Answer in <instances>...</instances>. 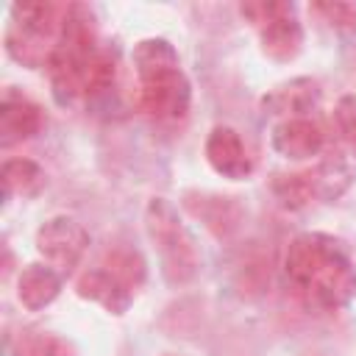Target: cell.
Returning a JSON list of instances; mask_svg holds the SVG:
<instances>
[{
	"label": "cell",
	"instance_id": "cell-1",
	"mask_svg": "<svg viewBox=\"0 0 356 356\" xmlns=\"http://www.w3.org/2000/svg\"><path fill=\"white\" fill-rule=\"evenodd\" d=\"M286 278L320 309H342L356 298V267L328 234H300L284 256Z\"/></svg>",
	"mask_w": 356,
	"mask_h": 356
},
{
	"label": "cell",
	"instance_id": "cell-2",
	"mask_svg": "<svg viewBox=\"0 0 356 356\" xmlns=\"http://www.w3.org/2000/svg\"><path fill=\"white\" fill-rule=\"evenodd\" d=\"M145 231L153 242L161 264V275L172 286H184L197 275L200 250L195 236L184 225L178 209L167 197H153L145 206Z\"/></svg>",
	"mask_w": 356,
	"mask_h": 356
},
{
	"label": "cell",
	"instance_id": "cell-3",
	"mask_svg": "<svg viewBox=\"0 0 356 356\" xmlns=\"http://www.w3.org/2000/svg\"><path fill=\"white\" fill-rule=\"evenodd\" d=\"M67 6L56 3H14L11 25L6 31V50L14 61L39 70L47 67L58 44Z\"/></svg>",
	"mask_w": 356,
	"mask_h": 356
},
{
	"label": "cell",
	"instance_id": "cell-4",
	"mask_svg": "<svg viewBox=\"0 0 356 356\" xmlns=\"http://www.w3.org/2000/svg\"><path fill=\"white\" fill-rule=\"evenodd\" d=\"M89 248V231L67 214H56L44 220L36 231V250L44 259V264L56 267L61 275L78 267Z\"/></svg>",
	"mask_w": 356,
	"mask_h": 356
},
{
	"label": "cell",
	"instance_id": "cell-5",
	"mask_svg": "<svg viewBox=\"0 0 356 356\" xmlns=\"http://www.w3.org/2000/svg\"><path fill=\"white\" fill-rule=\"evenodd\" d=\"M139 97L142 108L156 120H178L189 111L192 86L184 75V70H167L153 78L139 81Z\"/></svg>",
	"mask_w": 356,
	"mask_h": 356
},
{
	"label": "cell",
	"instance_id": "cell-6",
	"mask_svg": "<svg viewBox=\"0 0 356 356\" xmlns=\"http://www.w3.org/2000/svg\"><path fill=\"white\" fill-rule=\"evenodd\" d=\"M184 209L195 220H200L220 239H228L242 225V206L236 203V197H228V195H217V192H186L184 195Z\"/></svg>",
	"mask_w": 356,
	"mask_h": 356
},
{
	"label": "cell",
	"instance_id": "cell-7",
	"mask_svg": "<svg viewBox=\"0 0 356 356\" xmlns=\"http://www.w3.org/2000/svg\"><path fill=\"white\" fill-rule=\"evenodd\" d=\"M206 161L217 175H222L228 181H242L253 172V161L248 156L242 136L228 125L211 128V134L206 139Z\"/></svg>",
	"mask_w": 356,
	"mask_h": 356
},
{
	"label": "cell",
	"instance_id": "cell-8",
	"mask_svg": "<svg viewBox=\"0 0 356 356\" xmlns=\"http://www.w3.org/2000/svg\"><path fill=\"white\" fill-rule=\"evenodd\" d=\"M273 147L278 156L289 161H303L317 156L325 147V131L317 120L309 117H292L275 125L273 131Z\"/></svg>",
	"mask_w": 356,
	"mask_h": 356
},
{
	"label": "cell",
	"instance_id": "cell-9",
	"mask_svg": "<svg viewBox=\"0 0 356 356\" xmlns=\"http://www.w3.org/2000/svg\"><path fill=\"white\" fill-rule=\"evenodd\" d=\"M42 128V108L28 100L25 95L6 92L0 103V145L14 147L19 142H28Z\"/></svg>",
	"mask_w": 356,
	"mask_h": 356
},
{
	"label": "cell",
	"instance_id": "cell-10",
	"mask_svg": "<svg viewBox=\"0 0 356 356\" xmlns=\"http://www.w3.org/2000/svg\"><path fill=\"white\" fill-rule=\"evenodd\" d=\"M317 103H320V86L314 78H292L261 97L264 114H284L286 120L306 117V111H312Z\"/></svg>",
	"mask_w": 356,
	"mask_h": 356
},
{
	"label": "cell",
	"instance_id": "cell-11",
	"mask_svg": "<svg viewBox=\"0 0 356 356\" xmlns=\"http://www.w3.org/2000/svg\"><path fill=\"white\" fill-rule=\"evenodd\" d=\"M75 289H78L81 298H86V300L103 306L108 314H125L128 306L134 303V292H131L125 284H120L106 267H92V270H86V273L78 278Z\"/></svg>",
	"mask_w": 356,
	"mask_h": 356
},
{
	"label": "cell",
	"instance_id": "cell-12",
	"mask_svg": "<svg viewBox=\"0 0 356 356\" xmlns=\"http://www.w3.org/2000/svg\"><path fill=\"white\" fill-rule=\"evenodd\" d=\"M61 292V273L50 264H28L17 278V300L28 312H42Z\"/></svg>",
	"mask_w": 356,
	"mask_h": 356
},
{
	"label": "cell",
	"instance_id": "cell-13",
	"mask_svg": "<svg viewBox=\"0 0 356 356\" xmlns=\"http://www.w3.org/2000/svg\"><path fill=\"white\" fill-rule=\"evenodd\" d=\"M259 39H261L264 56L273 58V61H292L303 50V28H300V22L295 19L292 11L284 14V17H275L267 25H261Z\"/></svg>",
	"mask_w": 356,
	"mask_h": 356
},
{
	"label": "cell",
	"instance_id": "cell-14",
	"mask_svg": "<svg viewBox=\"0 0 356 356\" xmlns=\"http://www.w3.org/2000/svg\"><path fill=\"white\" fill-rule=\"evenodd\" d=\"M303 178L309 184L312 200H337L350 186L353 172L342 159H325L317 161L312 170H303Z\"/></svg>",
	"mask_w": 356,
	"mask_h": 356
},
{
	"label": "cell",
	"instance_id": "cell-15",
	"mask_svg": "<svg viewBox=\"0 0 356 356\" xmlns=\"http://www.w3.org/2000/svg\"><path fill=\"white\" fill-rule=\"evenodd\" d=\"M131 61H134V70H136V78L139 81L181 67V58H178L175 47L167 39H156V36L136 42L134 44V53H131Z\"/></svg>",
	"mask_w": 356,
	"mask_h": 356
},
{
	"label": "cell",
	"instance_id": "cell-16",
	"mask_svg": "<svg viewBox=\"0 0 356 356\" xmlns=\"http://www.w3.org/2000/svg\"><path fill=\"white\" fill-rule=\"evenodd\" d=\"M0 178H3V195H6V200L11 195L36 197L44 189V184H47L44 170L33 159H6L3 161V170H0Z\"/></svg>",
	"mask_w": 356,
	"mask_h": 356
},
{
	"label": "cell",
	"instance_id": "cell-17",
	"mask_svg": "<svg viewBox=\"0 0 356 356\" xmlns=\"http://www.w3.org/2000/svg\"><path fill=\"white\" fill-rule=\"evenodd\" d=\"M100 267H106V270H108L120 284H125L131 292H136V289L145 284V275H147L145 259H142L136 250H131V248H114V250H108V253L103 256Z\"/></svg>",
	"mask_w": 356,
	"mask_h": 356
},
{
	"label": "cell",
	"instance_id": "cell-18",
	"mask_svg": "<svg viewBox=\"0 0 356 356\" xmlns=\"http://www.w3.org/2000/svg\"><path fill=\"white\" fill-rule=\"evenodd\" d=\"M273 195L278 197V203L284 209H306L312 200V192H309V184L303 178V172H289V175H275L273 181Z\"/></svg>",
	"mask_w": 356,
	"mask_h": 356
},
{
	"label": "cell",
	"instance_id": "cell-19",
	"mask_svg": "<svg viewBox=\"0 0 356 356\" xmlns=\"http://www.w3.org/2000/svg\"><path fill=\"white\" fill-rule=\"evenodd\" d=\"M292 11V6L289 3H264V0H256V3H242L239 6V14L242 17H248L250 22H256L259 28L261 25H267V22H273L275 17H284V14H289Z\"/></svg>",
	"mask_w": 356,
	"mask_h": 356
},
{
	"label": "cell",
	"instance_id": "cell-20",
	"mask_svg": "<svg viewBox=\"0 0 356 356\" xmlns=\"http://www.w3.org/2000/svg\"><path fill=\"white\" fill-rule=\"evenodd\" d=\"M334 122L345 142L356 145V95H342L334 106Z\"/></svg>",
	"mask_w": 356,
	"mask_h": 356
},
{
	"label": "cell",
	"instance_id": "cell-21",
	"mask_svg": "<svg viewBox=\"0 0 356 356\" xmlns=\"http://www.w3.org/2000/svg\"><path fill=\"white\" fill-rule=\"evenodd\" d=\"M25 356H75V350L58 337H36L25 342Z\"/></svg>",
	"mask_w": 356,
	"mask_h": 356
},
{
	"label": "cell",
	"instance_id": "cell-22",
	"mask_svg": "<svg viewBox=\"0 0 356 356\" xmlns=\"http://www.w3.org/2000/svg\"><path fill=\"white\" fill-rule=\"evenodd\" d=\"M314 11H320L337 28H353L356 25V6H350V3H317Z\"/></svg>",
	"mask_w": 356,
	"mask_h": 356
},
{
	"label": "cell",
	"instance_id": "cell-23",
	"mask_svg": "<svg viewBox=\"0 0 356 356\" xmlns=\"http://www.w3.org/2000/svg\"><path fill=\"white\" fill-rule=\"evenodd\" d=\"M164 356H175V353H164Z\"/></svg>",
	"mask_w": 356,
	"mask_h": 356
}]
</instances>
